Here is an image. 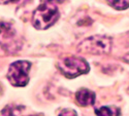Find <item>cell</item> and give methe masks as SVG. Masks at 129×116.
I'll list each match as a JSON object with an SVG mask.
<instances>
[{"label": "cell", "instance_id": "3", "mask_svg": "<svg viewBox=\"0 0 129 116\" xmlns=\"http://www.w3.org/2000/svg\"><path fill=\"white\" fill-rule=\"evenodd\" d=\"M58 68L67 78H76L88 73L90 68L88 63L82 58L65 57L58 62Z\"/></svg>", "mask_w": 129, "mask_h": 116}, {"label": "cell", "instance_id": "7", "mask_svg": "<svg viewBox=\"0 0 129 116\" xmlns=\"http://www.w3.org/2000/svg\"><path fill=\"white\" fill-rule=\"evenodd\" d=\"M95 113L98 115H119L121 111L117 107L105 106V107H100L98 109H95Z\"/></svg>", "mask_w": 129, "mask_h": 116}, {"label": "cell", "instance_id": "5", "mask_svg": "<svg viewBox=\"0 0 129 116\" xmlns=\"http://www.w3.org/2000/svg\"><path fill=\"white\" fill-rule=\"evenodd\" d=\"M0 46L7 52H17L21 48L15 28L5 22H0Z\"/></svg>", "mask_w": 129, "mask_h": 116}, {"label": "cell", "instance_id": "10", "mask_svg": "<svg viewBox=\"0 0 129 116\" xmlns=\"http://www.w3.org/2000/svg\"><path fill=\"white\" fill-rule=\"evenodd\" d=\"M77 115V112L74 110H71V109H66V110H63L61 112V115Z\"/></svg>", "mask_w": 129, "mask_h": 116}, {"label": "cell", "instance_id": "9", "mask_svg": "<svg viewBox=\"0 0 129 116\" xmlns=\"http://www.w3.org/2000/svg\"><path fill=\"white\" fill-rule=\"evenodd\" d=\"M26 0H0V4H10V3H14V4H21V3H24Z\"/></svg>", "mask_w": 129, "mask_h": 116}, {"label": "cell", "instance_id": "11", "mask_svg": "<svg viewBox=\"0 0 129 116\" xmlns=\"http://www.w3.org/2000/svg\"><path fill=\"white\" fill-rule=\"evenodd\" d=\"M123 61L126 62L127 64H129V54H127V55H125V56L123 57Z\"/></svg>", "mask_w": 129, "mask_h": 116}, {"label": "cell", "instance_id": "4", "mask_svg": "<svg viewBox=\"0 0 129 116\" xmlns=\"http://www.w3.org/2000/svg\"><path fill=\"white\" fill-rule=\"evenodd\" d=\"M31 64L28 61H17L9 66L7 79L14 86H25L29 82V70Z\"/></svg>", "mask_w": 129, "mask_h": 116}, {"label": "cell", "instance_id": "8", "mask_svg": "<svg viewBox=\"0 0 129 116\" xmlns=\"http://www.w3.org/2000/svg\"><path fill=\"white\" fill-rule=\"evenodd\" d=\"M111 6L116 9H126L129 7V0H106Z\"/></svg>", "mask_w": 129, "mask_h": 116}, {"label": "cell", "instance_id": "1", "mask_svg": "<svg viewBox=\"0 0 129 116\" xmlns=\"http://www.w3.org/2000/svg\"><path fill=\"white\" fill-rule=\"evenodd\" d=\"M61 0H41L32 17V25L38 30H46L53 26L59 19L58 3Z\"/></svg>", "mask_w": 129, "mask_h": 116}, {"label": "cell", "instance_id": "2", "mask_svg": "<svg viewBox=\"0 0 129 116\" xmlns=\"http://www.w3.org/2000/svg\"><path fill=\"white\" fill-rule=\"evenodd\" d=\"M112 39L103 35H95L83 40L78 45V50L82 54L106 55L111 51Z\"/></svg>", "mask_w": 129, "mask_h": 116}, {"label": "cell", "instance_id": "6", "mask_svg": "<svg viewBox=\"0 0 129 116\" xmlns=\"http://www.w3.org/2000/svg\"><path fill=\"white\" fill-rule=\"evenodd\" d=\"M76 99L78 101V103L81 105V106H91L95 103V99L96 96L95 93L87 88H81L80 90L77 91L76 93Z\"/></svg>", "mask_w": 129, "mask_h": 116}]
</instances>
